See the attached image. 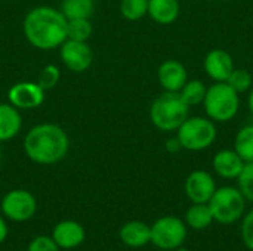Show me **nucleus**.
<instances>
[{
	"mask_svg": "<svg viewBox=\"0 0 253 251\" xmlns=\"http://www.w3.org/2000/svg\"><path fill=\"white\" fill-rule=\"evenodd\" d=\"M22 30L31 46L52 50L67 40V18L55 7L39 6L25 15Z\"/></svg>",
	"mask_w": 253,
	"mask_h": 251,
	"instance_id": "f257e3e1",
	"label": "nucleus"
},
{
	"mask_svg": "<svg viewBox=\"0 0 253 251\" xmlns=\"http://www.w3.org/2000/svg\"><path fill=\"white\" fill-rule=\"evenodd\" d=\"M70 149V141L62 127L43 123L31 127L24 139L27 157L42 166H50L65 158Z\"/></svg>",
	"mask_w": 253,
	"mask_h": 251,
	"instance_id": "f03ea898",
	"label": "nucleus"
},
{
	"mask_svg": "<svg viewBox=\"0 0 253 251\" xmlns=\"http://www.w3.org/2000/svg\"><path fill=\"white\" fill-rule=\"evenodd\" d=\"M190 107L184 102L179 92H165L157 96L150 108L151 123L162 132L178 130L188 118Z\"/></svg>",
	"mask_w": 253,
	"mask_h": 251,
	"instance_id": "7ed1b4c3",
	"label": "nucleus"
},
{
	"mask_svg": "<svg viewBox=\"0 0 253 251\" xmlns=\"http://www.w3.org/2000/svg\"><path fill=\"white\" fill-rule=\"evenodd\" d=\"M203 104L209 118L218 123H227L239 112L240 99L239 93L227 81H216L208 89Z\"/></svg>",
	"mask_w": 253,
	"mask_h": 251,
	"instance_id": "20e7f679",
	"label": "nucleus"
},
{
	"mask_svg": "<svg viewBox=\"0 0 253 251\" xmlns=\"http://www.w3.org/2000/svg\"><path fill=\"white\" fill-rule=\"evenodd\" d=\"M208 204L212 210L215 222H219L222 225H231L243 217L246 209V198L243 197L240 189L233 186H222L219 189L216 188Z\"/></svg>",
	"mask_w": 253,
	"mask_h": 251,
	"instance_id": "39448f33",
	"label": "nucleus"
},
{
	"mask_svg": "<svg viewBox=\"0 0 253 251\" xmlns=\"http://www.w3.org/2000/svg\"><path fill=\"white\" fill-rule=\"evenodd\" d=\"M176 138L184 149L203 151L216 139V127L212 120L203 117L187 118L178 129Z\"/></svg>",
	"mask_w": 253,
	"mask_h": 251,
	"instance_id": "423d86ee",
	"label": "nucleus"
},
{
	"mask_svg": "<svg viewBox=\"0 0 253 251\" xmlns=\"http://www.w3.org/2000/svg\"><path fill=\"white\" fill-rule=\"evenodd\" d=\"M187 240V225L176 216H163L151 225V243L160 250L173 251Z\"/></svg>",
	"mask_w": 253,
	"mask_h": 251,
	"instance_id": "0eeeda50",
	"label": "nucleus"
},
{
	"mask_svg": "<svg viewBox=\"0 0 253 251\" xmlns=\"http://www.w3.org/2000/svg\"><path fill=\"white\" fill-rule=\"evenodd\" d=\"M1 213L12 222L22 223L30 220L37 210L36 197L25 189H12L1 198Z\"/></svg>",
	"mask_w": 253,
	"mask_h": 251,
	"instance_id": "6e6552de",
	"label": "nucleus"
},
{
	"mask_svg": "<svg viewBox=\"0 0 253 251\" xmlns=\"http://www.w3.org/2000/svg\"><path fill=\"white\" fill-rule=\"evenodd\" d=\"M62 64L73 72H83L90 68L93 62V52L87 41L65 40L61 46Z\"/></svg>",
	"mask_w": 253,
	"mask_h": 251,
	"instance_id": "1a4fd4ad",
	"label": "nucleus"
},
{
	"mask_svg": "<svg viewBox=\"0 0 253 251\" xmlns=\"http://www.w3.org/2000/svg\"><path fill=\"white\" fill-rule=\"evenodd\" d=\"M9 104L18 109L39 108L44 101V90L36 81H21L7 92Z\"/></svg>",
	"mask_w": 253,
	"mask_h": 251,
	"instance_id": "9d476101",
	"label": "nucleus"
},
{
	"mask_svg": "<svg viewBox=\"0 0 253 251\" xmlns=\"http://www.w3.org/2000/svg\"><path fill=\"white\" fill-rule=\"evenodd\" d=\"M184 189L191 203H209L216 191V183L211 173L194 170L188 175Z\"/></svg>",
	"mask_w": 253,
	"mask_h": 251,
	"instance_id": "9b49d317",
	"label": "nucleus"
},
{
	"mask_svg": "<svg viewBox=\"0 0 253 251\" xmlns=\"http://www.w3.org/2000/svg\"><path fill=\"white\" fill-rule=\"evenodd\" d=\"M86 237L84 228L76 220H62L55 225L52 231V238L56 246L62 250H73L83 244Z\"/></svg>",
	"mask_w": 253,
	"mask_h": 251,
	"instance_id": "f8f14e48",
	"label": "nucleus"
},
{
	"mask_svg": "<svg viewBox=\"0 0 253 251\" xmlns=\"http://www.w3.org/2000/svg\"><path fill=\"white\" fill-rule=\"evenodd\" d=\"M159 81L166 92H179L188 81L185 67L175 59L165 61L157 71Z\"/></svg>",
	"mask_w": 253,
	"mask_h": 251,
	"instance_id": "ddd939ff",
	"label": "nucleus"
},
{
	"mask_svg": "<svg viewBox=\"0 0 253 251\" xmlns=\"http://www.w3.org/2000/svg\"><path fill=\"white\" fill-rule=\"evenodd\" d=\"M233 70V56L224 49H213L205 58V71L215 81H227Z\"/></svg>",
	"mask_w": 253,
	"mask_h": 251,
	"instance_id": "4468645a",
	"label": "nucleus"
},
{
	"mask_svg": "<svg viewBox=\"0 0 253 251\" xmlns=\"http://www.w3.org/2000/svg\"><path fill=\"white\" fill-rule=\"evenodd\" d=\"M213 170L224 179H237L245 167L242 157L233 149H222L213 157Z\"/></svg>",
	"mask_w": 253,
	"mask_h": 251,
	"instance_id": "2eb2a0df",
	"label": "nucleus"
},
{
	"mask_svg": "<svg viewBox=\"0 0 253 251\" xmlns=\"http://www.w3.org/2000/svg\"><path fill=\"white\" fill-rule=\"evenodd\" d=\"M119 235L125 246L130 249H141L151 243V226L141 220H130L122 226Z\"/></svg>",
	"mask_w": 253,
	"mask_h": 251,
	"instance_id": "dca6fc26",
	"label": "nucleus"
},
{
	"mask_svg": "<svg viewBox=\"0 0 253 251\" xmlns=\"http://www.w3.org/2000/svg\"><path fill=\"white\" fill-rule=\"evenodd\" d=\"M22 118L18 108L10 104H0V142H6L19 135Z\"/></svg>",
	"mask_w": 253,
	"mask_h": 251,
	"instance_id": "f3484780",
	"label": "nucleus"
},
{
	"mask_svg": "<svg viewBox=\"0 0 253 251\" xmlns=\"http://www.w3.org/2000/svg\"><path fill=\"white\" fill-rule=\"evenodd\" d=\"M150 18L160 24L168 25L176 21L179 15V1L178 0H148V13Z\"/></svg>",
	"mask_w": 253,
	"mask_h": 251,
	"instance_id": "a211bd4d",
	"label": "nucleus"
},
{
	"mask_svg": "<svg viewBox=\"0 0 253 251\" xmlns=\"http://www.w3.org/2000/svg\"><path fill=\"white\" fill-rule=\"evenodd\" d=\"M215 222L208 203H193L185 213V225L196 231H203Z\"/></svg>",
	"mask_w": 253,
	"mask_h": 251,
	"instance_id": "6ab92c4d",
	"label": "nucleus"
},
{
	"mask_svg": "<svg viewBox=\"0 0 253 251\" xmlns=\"http://www.w3.org/2000/svg\"><path fill=\"white\" fill-rule=\"evenodd\" d=\"M95 9L93 0H62L61 12L67 19H90Z\"/></svg>",
	"mask_w": 253,
	"mask_h": 251,
	"instance_id": "aec40b11",
	"label": "nucleus"
},
{
	"mask_svg": "<svg viewBox=\"0 0 253 251\" xmlns=\"http://www.w3.org/2000/svg\"><path fill=\"white\" fill-rule=\"evenodd\" d=\"M234 151L245 163L253 161V126H246L239 130L234 141Z\"/></svg>",
	"mask_w": 253,
	"mask_h": 251,
	"instance_id": "412c9836",
	"label": "nucleus"
},
{
	"mask_svg": "<svg viewBox=\"0 0 253 251\" xmlns=\"http://www.w3.org/2000/svg\"><path fill=\"white\" fill-rule=\"evenodd\" d=\"M206 92L208 87L202 80H191L185 83V86L179 90V95L188 107H193L205 101Z\"/></svg>",
	"mask_w": 253,
	"mask_h": 251,
	"instance_id": "4be33fe9",
	"label": "nucleus"
},
{
	"mask_svg": "<svg viewBox=\"0 0 253 251\" xmlns=\"http://www.w3.org/2000/svg\"><path fill=\"white\" fill-rule=\"evenodd\" d=\"M93 33L90 19H67V38L76 41H87Z\"/></svg>",
	"mask_w": 253,
	"mask_h": 251,
	"instance_id": "5701e85b",
	"label": "nucleus"
},
{
	"mask_svg": "<svg viewBox=\"0 0 253 251\" xmlns=\"http://www.w3.org/2000/svg\"><path fill=\"white\" fill-rule=\"evenodd\" d=\"M120 12L129 21H138L148 13V0H122Z\"/></svg>",
	"mask_w": 253,
	"mask_h": 251,
	"instance_id": "b1692460",
	"label": "nucleus"
},
{
	"mask_svg": "<svg viewBox=\"0 0 253 251\" xmlns=\"http://www.w3.org/2000/svg\"><path fill=\"white\" fill-rule=\"evenodd\" d=\"M59 77H61L59 68H58L56 65H53V64H49V65H46V67L42 68V71H40V74H39L36 83L46 92V90L53 89V87L58 84Z\"/></svg>",
	"mask_w": 253,
	"mask_h": 251,
	"instance_id": "393cba45",
	"label": "nucleus"
},
{
	"mask_svg": "<svg viewBox=\"0 0 253 251\" xmlns=\"http://www.w3.org/2000/svg\"><path fill=\"white\" fill-rule=\"evenodd\" d=\"M239 189L248 201L253 203V161L245 163L242 173L237 178Z\"/></svg>",
	"mask_w": 253,
	"mask_h": 251,
	"instance_id": "a878e982",
	"label": "nucleus"
},
{
	"mask_svg": "<svg viewBox=\"0 0 253 251\" xmlns=\"http://www.w3.org/2000/svg\"><path fill=\"white\" fill-rule=\"evenodd\" d=\"M252 75L249 71L246 70H233V72L230 74V77L227 78V83L237 92H246L252 87Z\"/></svg>",
	"mask_w": 253,
	"mask_h": 251,
	"instance_id": "bb28decb",
	"label": "nucleus"
},
{
	"mask_svg": "<svg viewBox=\"0 0 253 251\" xmlns=\"http://www.w3.org/2000/svg\"><path fill=\"white\" fill-rule=\"evenodd\" d=\"M61 249L56 246V243L53 241L52 237H46V235H40L36 237L34 240H31V243L28 244L27 251H59Z\"/></svg>",
	"mask_w": 253,
	"mask_h": 251,
	"instance_id": "cd10ccee",
	"label": "nucleus"
},
{
	"mask_svg": "<svg viewBox=\"0 0 253 251\" xmlns=\"http://www.w3.org/2000/svg\"><path fill=\"white\" fill-rule=\"evenodd\" d=\"M242 240L245 246L253 251V209L243 217L242 222Z\"/></svg>",
	"mask_w": 253,
	"mask_h": 251,
	"instance_id": "c85d7f7f",
	"label": "nucleus"
},
{
	"mask_svg": "<svg viewBox=\"0 0 253 251\" xmlns=\"http://www.w3.org/2000/svg\"><path fill=\"white\" fill-rule=\"evenodd\" d=\"M166 149L169 152H178L179 149H182V145H181V142H179L178 138H170L166 142Z\"/></svg>",
	"mask_w": 253,
	"mask_h": 251,
	"instance_id": "c756f323",
	"label": "nucleus"
},
{
	"mask_svg": "<svg viewBox=\"0 0 253 251\" xmlns=\"http://www.w3.org/2000/svg\"><path fill=\"white\" fill-rule=\"evenodd\" d=\"M7 232H9V229H7V223H6V220L0 216V244L6 240Z\"/></svg>",
	"mask_w": 253,
	"mask_h": 251,
	"instance_id": "7c9ffc66",
	"label": "nucleus"
},
{
	"mask_svg": "<svg viewBox=\"0 0 253 251\" xmlns=\"http://www.w3.org/2000/svg\"><path fill=\"white\" fill-rule=\"evenodd\" d=\"M248 104H249V109H251V112L253 114V89H252V92H251V95H249V101H248Z\"/></svg>",
	"mask_w": 253,
	"mask_h": 251,
	"instance_id": "2f4dec72",
	"label": "nucleus"
},
{
	"mask_svg": "<svg viewBox=\"0 0 253 251\" xmlns=\"http://www.w3.org/2000/svg\"><path fill=\"white\" fill-rule=\"evenodd\" d=\"M173 251H191V250H190V249H185V247H182V246H181V247L175 249V250H173Z\"/></svg>",
	"mask_w": 253,
	"mask_h": 251,
	"instance_id": "473e14b6",
	"label": "nucleus"
},
{
	"mask_svg": "<svg viewBox=\"0 0 253 251\" xmlns=\"http://www.w3.org/2000/svg\"><path fill=\"white\" fill-rule=\"evenodd\" d=\"M0 158H1V148H0Z\"/></svg>",
	"mask_w": 253,
	"mask_h": 251,
	"instance_id": "72a5a7b5",
	"label": "nucleus"
}]
</instances>
